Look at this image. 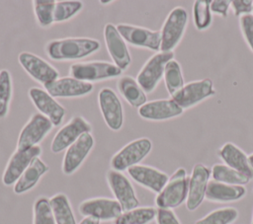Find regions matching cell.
<instances>
[{
	"label": "cell",
	"mask_w": 253,
	"mask_h": 224,
	"mask_svg": "<svg viewBox=\"0 0 253 224\" xmlns=\"http://www.w3.org/2000/svg\"><path fill=\"white\" fill-rule=\"evenodd\" d=\"M101 48L99 40L90 37H66L49 40L44 51L54 61L78 60L94 54Z\"/></svg>",
	"instance_id": "1"
},
{
	"label": "cell",
	"mask_w": 253,
	"mask_h": 224,
	"mask_svg": "<svg viewBox=\"0 0 253 224\" xmlns=\"http://www.w3.org/2000/svg\"><path fill=\"white\" fill-rule=\"evenodd\" d=\"M190 177L185 168H178L170 177L162 190L155 197L157 208L174 209L186 202Z\"/></svg>",
	"instance_id": "2"
},
{
	"label": "cell",
	"mask_w": 253,
	"mask_h": 224,
	"mask_svg": "<svg viewBox=\"0 0 253 224\" xmlns=\"http://www.w3.org/2000/svg\"><path fill=\"white\" fill-rule=\"evenodd\" d=\"M188 26V12L182 6L173 8L167 15L162 28L160 51L174 52L186 33Z\"/></svg>",
	"instance_id": "3"
},
{
	"label": "cell",
	"mask_w": 253,
	"mask_h": 224,
	"mask_svg": "<svg viewBox=\"0 0 253 224\" xmlns=\"http://www.w3.org/2000/svg\"><path fill=\"white\" fill-rule=\"evenodd\" d=\"M122 73L123 71L118 66L107 61L77 62L69 67L71 77L91 84L121 77Z\"/></svg>",
	"instance_id": "4"
},
{
	"label": "cell",
	"mask_w": 253,
	"mask_h": 224,
	"mask_svg": "<svg viewBox=\"0 0 253 224\" xmlns=\"http://www.w3.org/2000/svg\"><path fill=\"white\" fill-rule=\"evenodd\" d=\"M152 149V142L147 137L134 139L121 148L111 158L110 165L115 171L124 172L138 165Z\"/></svg>",
	"instance_id": "5"
},
{
	"label": "cell",
	"mask_w": 253,
	"mask_h": 224,
	"mask_svg": "<svg viewBox=\"0 0 253 224\" xmlns=\"http://www.w3.org/2000/svg\"><path fill=\"white\" fill-rule=\"evenodd\" d=\"M174 59V52L159 51L150 56L137 73L136 81L145 93H152L163 79L166 64Z\"/></svg>",
	"instance_id": "6"
},
{
	"label": "cell",
	"mask_w": 253,
	"mask_h": 224,
	"mask_svg": "<svg viewBox=\"0 0 253 224\" xmlns=\"http://www.w3.org/2000/svg\"><path fill=\"white\" fill-rule=\"evenodd\" d=\"M53 127L47 117L41 113H33L19 133L16 149L25 151L39 145Z\"/></svg>",
	"instance_id": "7"
},
{
	"label": "cell",
	"mask_w": 253,
	"mask_h": 224,
	"mask_svg": "<svg viewBox=\"0 0 253 224\" xmlns=\"http://www.w3.org/2000/svg\"><path fill=\"white\" fill-rule=\"evenodd\" d=\"M214 94L215 90L213 82L210 78H205L185 83L184 87L171 99L185 111L196 107L205 100L212 97Z\"/></svg>",
	"instance_id": "8"
},
{
	"label": "cell",
	"mask_w": 253,
	"mask_h": 224,
	"mask_svg": "<svg viewBox=\"0 0 253 224\" xmlns=\"http://www.w3.org/2000/svg\"><path fill=\"white\" fill-rule=\"evenodd\" d=\"M116 27L127 44H130L134 47L146 48L155 52L160 51V30L153 31L144 27L129 24H119Z\"/></svg>",
	"instance_id": "9"
},
{
	"label": "cell",
	"mask_w": 253,
	"mask_h": 224,
	"mask_svg": "<svg viewBox=\"0 0 253 224\" xmlns=\"http://www.w3.org/2000/svg\"><path fill=\"white\" fill-rule=\"evenodd\" d=\"M91 131L90 122L81 115H75L55 133L50 144V150L52 153L58 154L71 146L81 135Z\"/></svg>",
	"instance_id": "10"
},
{
	"label": "cell",
	"mask_w": 253,
	"mask_h": 224,
	"mask_svg": "<svg viewBox=\"0 0 253 224\" xmlns=\"http://www.w3.org/2000/svg\"><path fill=\"white\" fill-rule=\"evenodd\" d=\"M108 186L115 197L120 203L123 211H127L139 206V200L135 194V190L123 172L109 170L106 174Z\"/></svg>",
	"instance_id": "11"
},
{
	"label": "cell",
	"mask_w": 253,
	"mask_h": 224,
	"mask_svg": "<svg viewBox=\"0 0 253 224\" xmlns=\"http://www.w3.org/2000/svg\"><path fill=\"white\" fill-rule=\"evenodd\" d=\"M98 104L107 126L113 131L121 130L124 124V108L115 91L109 87L102 88L98 94Z\"/></svg>",
	"instance_id": "12"
},
{
	"label": "cell",
	"mask_w": 253,
	"mask_h": 224,
	"mask_svg": "<svg viewBox=\"0 0 253 224\" xmlns=\"http://www.w3.org/2000/svg\"><path fill=\"white\" fill-rule=\"evenodd\" d=\"M18 61L31 78L43 86L59 78V72L54 66L32 52H21L18 55Z\"/></svg>",
	"instance_id": "13"
},
{
	"label": "cell",
	"mask_w": 253,
	"mask_h": 224,
	"mask_svg": "<svg viewBox=\"0 0 253 224\" xmlns=\"http://www.w3.org/2000/svg\"><path fill=\"white\" fill-rule=\"evenodd\" d=\"M95 145V139L91 132L81 135L64 153L61 171L64 175L70 176L74 174L86 160Z\"/></svg>",
	"instance_id": "14"
},
{
	"label": "cell",
	"mask_w": 253,
	"mask_h": 224,
	"mask_svg": "<svg viewBox=\"0 0 253 224\" xmlns=\"http://www.w3.org/2000/svg\"><path fill=\"white\" fill-rule=\"evenodd\" d=\"M104 40L113 63L122 71H126L131 63V56L127 43L125 41L115 25L111 23L105 25Z\"/></svg>",
	"instance_id": "15"
},
{
	"label": "cell",
	"mask_w": 253,
	"mask_h": 224,
	"mask_svg": "<svg viewBox=\"0 0 253 224\" xmlns=\"http://www.w3.org/2000/svg\"><path fill=\"white\" fill-rule=\"evenodd\" d=\"M79 213L84 217H93L100 221L117 219L123 209L115 198L93 197L83 200L78 206Z\"/></svg>",
	"instance_id": "16"
},
{
	"label": "cell",
	"mask_w": 253,
	"mask_h": 224,
	"mask_svg": "<svg viewBox=\"0 0 253 224\" xmlns=\"http://www.w3.org/2000/svg\"><path fill=\"white\" fill-rule=\"evenodd\" d=\"M29 98L39 111V113L47 117L54 127L59 126L65 116L66 111L51 95L44 89L32 87L28 92Z\"/></svg>",
	"instance_id": "17"
},
{
	"label": "cell",
	"mask_w": 253,
	"mask_h": 224,
	"mask_svg": "<svg viewBox=\"0 0 253 224\" xmlns=\"http://www.w3.org/2000/svg\"><path fill=\"white\" fill-rule=\"evenodd\" d=\"M42 154V147L37 145L25 151L15 150L9 158L7 165L2 175V183L6 187H11L16 184L19 178L23 175L26 169L30 166L32 161L40 157Z\"/></svg>",
	"instance_id": "18"
},
{
	"label": "cell",
	"mask_w": 253,
	"mask_h": 224,
	"mask_svg": "<svg viewBox=\"0 0 253 224\" xmlns=\"http://www.w3.org/2000/svg\"><path fill=\"white\" fill-rule=\"evenodd\" d=\"M211 169L202 163L193 167L189 180L188 197L186 207L190 211H195L206 198V192L209 182L211 181Z\"/></svg>",
	"instance_id": "19"
},
{
	"label": "cell",
	"mask_w": 253,
	"mask_h": 224,
	"mask_svg": "<svg viewBox=\"0 0 253 224\" xmlns=\"http://www.w3.org/2000/svg\"><path fill=\"white\" fill-rule=\"evenodd\" d=\"M181 109L173 99H160L146 102L138 109V115L150 121H164L182 115Z\"/></svg>",
	"instance_id": "20"
},
{
	"label": "cell",
	"mask_w": 253,
	"mask_h": 224,
	"mask_svg": "<svg viewBox=\"0 0 253 224\" xmlns=\"http://www.w3.org/2000/svg\"><path fill=\"white\" fill-rule=\"evenodd\" d=\"M43 89L53 98H80L89 95L93 91L94 85L67 76L59 77L52 83L43 86Z\"/></svg>",
	"instance_id": "21"
},
{
	"label": "cell",
	"mask_w": 253,
	"mask_h": 224,
	"mask_svg": "<svg viewBox=\"0 0 253 224\" xmlns=\"http://www.w3.org/2000/svg\"><path fill=\"white\" fill-rule=\"evenodd\" d=\"M126 172L132 181L156 194L162 190L169 180L166 173L147 165L138 164Z\"/></svg>",
	"instance_id": "22"
},
{
	"label": "cell",
	"mask_w": 253,
	"mask_h": 224,
	"mask_svg": "<svg viewBox=\"0 0 253 224\" xmlns=\"http://www.w3.org/2000/svg\"><path fill=\"white\" fill-rule=\"evenodd\" d=\"M217 155L226 166L247 176L250 180L253 179V169L249 163L248 155L237 145L226 142L218 149Z\"/></svg>",
	"instance_id": "23"
},
{
	"label": "cell",
	"mask_w": 253,
	"mask_h": 224,
	"mask_svg": "<svg viewBox=\"0 0 253 224\" xmlns=\"http://www.w3.org/2000/svg\"><path fill=\"white\" fill-rule=\"evenodd\" d=\"M245 186H233L227 185L213 180L209 182L206 199L211 202L227 203L240 200L246 195Z\"/></svg>",
	"instance_id": "24"
},
{
	"label": "cell",
	"mask_w": 253,
	"mask_h": 224,
	"mask_svg": "<svg viewBox=\"0 0 253 224\" xmlns=\"http://www.w3.org/2000/svg\"><path fill=\"white\" fill-rule=\"evenodd\" d=\"M48 170V166L40 157L35 158L14 185V192L16 194H23L30 191L38 185L41 178L45 175Z\"/></svg>",
	"instance_id": "25"
},
{
	"label": "cell",
	"mask_w": 253,
	"mask_h": 224,
	"mask_svg": "<svg viewBox=\"0 0 253 224\" xmlns=\"http://www.w3.org/2000/svg\"><path fill=\"white\" fill-rule=\"evenodd\" d=\"M117 88L124 100L133 108L139 109L147 102L146 93L137 83L136 79L129 75L119 77L117 81Z\"/></svg>",
	"instance_id": "26"
},
{
	"label": "cell",
	"mask_w": 253,
	"mask_h": 224,
	"mask_svg": "<svg viewBox=\"0 0 253 224\" xmlns=\"http://www.w3.org/2000/svg\"><path fill=\"white\" fill-rule=\"evenodd\" d=\"M48 199L56 224H77L70 201L65 193H55Z\"/></svg>",
	"instance_id": "27"
},
{
	"label": "cell",
	"mask_w": 253,
	"mask_h": 224,
	"mask_svg": "<svg viewBox=\"0 0 253 224\" xmlns=\"http://www.w3.org/2000/svg\"><path fill=\"white\" fill-rule=\"evenodd\" d=\"M211 177L215 182L233 186H245L251 181L247 176L225 164H214L211 169Z\"/></svg>",
	"instance_id": "28"
},
{
	"label": "cell",
	"mask_w": 253,
	"mask_h": 224,
	"mask_svg": "<svg viewBox=\"0 0 253 224\" xmlns=\"http://www.w3.org/2000/svg\"><path fill=\"white\" fill-rule=\"evenodd\" d=\"M157 208L152 206L136 207L123 213L114 220V224H149L156 217Z\"/></svg>",
	"instance_id": "29"
},
{
	"label": "cell",
	"mask_w": 253,
	"mask_h": 224,
	"mask_svg": "<svg viewBox=\"0 0 253 224\" xmlns=\"http://www.w3.org/2000/svg\"><path fill=\"white\" fill-rule=\"evenodd\" d=\"M163 80L166 90L171 98L184 87L185 81L182 68L180 63L175 58L166 64Z\"/></svg>",
	"instance_id": "30"
},
{
	"label": "cell",
	"mask_w": 253,
	"mask_h": 224,
	"mask_svg": "<svg viewBox=\"0 0 253 224\" xmlns=\"http://www.w3.org/2000/svg\"><path fill=\"white\" fill-rule=\"evenodd\" d=\"M34 14L38 25L46 29L54 23V7L55 0H34L33 2Z\"/></svg>",
	"instance_id": "31"
},
{
	"label": "cell",
	"mask_w": 253,
	"mask_h": 224,
	"mask_svg": "<svg viewBox=\"0 0 253 224\" xmlns=\"http://www.w3.org/2000/svg\"><path fill=\"white\" fill-rule=\"evenodd\" d=\"M211 0H196L193 4V23L198 31L208 30L212 22Z\"/></svg>",
	"instance_id": "32"
},
{
	"label": "cell",
	"mask_w": 253,
	"mask_h": 224,
	"mask_svg": "<svg viewBox=\"0 0 253 224\" xmlns=\"http://www.w3.org/2000/svg\"><path fill=\"white\" fill-rule=\"evenodd\" d=\"M238 214V210L234 207H221L211 211L195 224H231L237 219Z\"/></svg>",
	"instance_id": "33"
},
{
	"label": "cell",
	"mask_w": 253,
	"mask_h": 224,
	"mask_svg": "<svg viewBox=\"0 0 253 224\" xmlns=\"http://www.w3.org/2000/svg\"><path fill=\"white\" fill-rule=\"evenodd\" d=\"M13 95V83L7 69L0 70V119L8 115Z\"/></svg>",
	"instance_id": "34"
},
{
	"label": "cell",
	"mask_w": 253,
	"mask_h": 224,
	"mask_svg": "<svg viewBox=\"0 0 253 224\" xmlns=\"http://www.w3.org/2000/svg\"><path fill=\"white\" fill-rule=\"evenodd\" d=\"M83 2L78 0L56 1L54 7V23H62L71 20L83 9Z\"/></svg>",
	"instance_id": "35"
},
{
	"label": "cell",
	"mask_w": 253,
	"mask_h": 224,
	"mask_svg": "<svg viewBox=\"0 0 253 224\" xmlns=\"http://www.w3.org/2000/svg\"><path fill=\"white\" fill-rule=\"evenodd\" d=\"M33 224H56L47 197L40 196L35 200L33 205Z\"/></svg>",
	"instance_id": "36"
},
{
	"label": "cell",
	"mask_w": 253,
	"mask_h": 224,
	"mask_svg": "<svg viewBox=\"0 0 253 224\" xmlns=\"http://www.w3.org/2000/svg\"><path fill=\"white\" fill-rule=\"evenodd\" d=\"M239 27L245 42L253 52V14L240 17Z\"/></svg>",
	"instance_id": "37"
},
{
	"label": "cell",
	"mask_w": 253,
	"mask_h": 224,
	"mask_svg": "<svg viewBox=\"0 0 253 224\" xmlns=\"http://www.w3.org/2000/svg\"><path fill=\"white\" fill-rule=\"evenodd\" d=\"M230 8L235 17H242L253 13L252 0H232L230 1Z\"/></svg>",
	"instance_id": "38"
},
{
	"label": "cell",
	"mask_w": 253,
	"mask_h": 224,
	"mask_svg": "<svg viewBox=\"0 0 253 224\" xmlns=\"http://www.w3.org/2000/svg\"><path fill=\"white\" fill-rule=\"evenodd\" d=\"M155 221L156 224H181L173 209L166 208H157Z\"/></svg>",
	"instance_id": "39"
},
{
	"label": "cell",
	"mask_w": 253,
	"mask_h": 224,
	"mask_svg": "<svg viewBox=\"0 0 253 224\" xmlns=\"http://www.w3.org/2000/svg\"><path fill=\"white\" fill-rule=\"evenodd\" d=\"M210 8L211 14L217 15L221 18H226L228 16V11L230 9L229 0H211Z\"/></svg>",
	"instance_id": "40"
},
{
	"label": "cell",
	"mask_w": 253,
	"mask_h": 224,
	"mask_svg": "<svg viewBox=\"0 0 253 224\" xmlns=\"http://www.w3.org/2000/svg\"><path fill=\"white\" fill-rule=\"evenodd\" d=\"M100 220L93 217H84L79 224H100Z\"/></svg>",
	"instance_id": "41"
},
{
	"label": "cell",
	"mask_w": 253,
	"mask_h": 224,
	"mask_svg": "<svg viewBox=\"0 0 253 224\" xmlns=\"http://www.w3.org/2000/svg\"><path fill=\"white\" fill-rule=\"evenodd\" d=\"M248 159H249V163L253 169V153H251L250 155H248Z\"/></svg>",
	"instance_id": "42"
},
{
	"label": "cell",
	"mask_w": 253,
	"mask_h": 224,
	"mask_svg": "<svg viewBox=\"0 0 253 224\" xmlns=\"http://www.w3.org/2000/svg\"><path fill=\"white\" fill-rule=\"evenodd\" d=\"M112 2H113L112 0H107V1L101 0V1H100V4H102V5H108V4H111Z\"/></svg>",
	"instance_id": "43"
},
{
	"label": "cell",
	"mask_w": 253,
	"mask_h": 224,
	"mask_svg": "<svg viewBox=\"0 0 253 224\" xmlns=\"http://www.w3.org/2000/svg\"><path fill=\"white\" fill-rule=\"evenodd\" d=\"M251 224H253V217H252V223Z\"/></svg>",
	"instance_id": "44"
},
{
	"label": "cell",
	"mask_w": 253,
	"mask_h": 224,
	"mask_svg": "<svg viewBox=\"0 0 253 224\" xmlns=\"http://www.w3.org/2000/svg\"><path fill=\"white\" fill-rule=\"evenodd\" d=\"M252 14H253V13H252Z\"/></svg>",
	"instance_id": "45"
}]
</instances>
